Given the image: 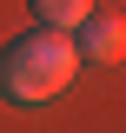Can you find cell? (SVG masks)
<instances>
[{
	"label": "cell",
	"mask_w": 126,
	"mask_h": 133,
	"mask_svg": "<svg viewBox=\"0 0 126 133\" xmlns=\"http://www.w3.org/2000/svg\"><path fill=\"white\" fill-rule=\"evenodd\" d=\"M73 73H80V47H73V33H60V27L13 33L0 47V100H13V107L60 100L73 87Z\"/></svg>",
	"instance_id": "cell-1"
},
{
	"label": "cell",
	"mask_w": 126,
	"mask_h": 133,
	"mask_svg": "<svg viewBox=\"0 0 126 133\" xmlns=\"http://www.w3.org/2000/svg\"><path fill=\"white\" fill-rule=\"evenodd\" d=\"M80 60H100V66H113V60H126V14H86L80 20Z\"/></svg>",
	"instance_id": "cell-2"
},
{
	"label": "cell",
	"mask_w": 126,
	"mask_h": 133,
	"mask_svg": "<svg viewBox=\"0 0 126 133\" xmlns=\"http://www.w3.org/2000/svg\"><path fill=\"white\" fill-rule=\"evenodd\" d=\"M33 14H40V27H60V33H73L80 20L93 14V0H33Z\"/></svg>",
	"instance_id": "cell-3"
}]
</instances>
